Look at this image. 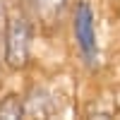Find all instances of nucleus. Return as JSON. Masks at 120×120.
I'll return each instance as SVG.
<instances>
[{
  "label": "nucleus",
  "instance_id": "obj_1",
  "mask_svg": "<svg viewBox=\"0 0 120 120\" xmlns=\"http://www.w3.org/2000/svg\"><path fill=\"white\" fill-rule=\"evenodd\" d=\"M5 60L10 67H24L29 60V22L24 17H17L10 22Z\"/></svg>",
  "mask_w": 120,
  "mask_h": 120
},
{
  "label": "nucleus",
  "instance_id": "obj_2",
  "mask_svg": "<svg viewBox=\"0 0 120 120\" xmlns=\"http://www.w3.org/2000/svg\"><path fill=\"white\" fill-rule=\"evenodd\" d=\"M75 34H77V41L79 48H82L84 58L89 63H94L96 58V34H94V12L86 3H79L77 5V12H75Z\"/></svg>",
  "mask_w": 120,
  "mask_h": 120
},
{
  "label": "nucleus",
  "instance_id": "obj_3",
  "mask_svg": "<svg viewBox=\"0 0 120 120\" xmlns=\"http://www.w3.org/2000/svg\"><path fill=\"white\" fill-rule=\"evenodd\" d=\"M22 115V101L17 96H7L3 103H0V118H7V120H15Z\"/></svg>",
  "mask_w": 120,
  "mask_h": 120
}]
</instances>
